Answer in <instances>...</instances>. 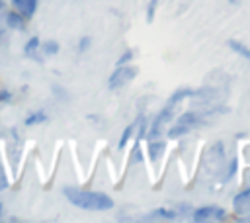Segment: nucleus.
<instances>
[{"label":"nucleus","instance_id":"nucleus-1","mask_svg":"<svg viewBox=\"0 0 250 223\" xmlns=\"http://www.w3.org/2000/svg\"><path fill=\"white\" fill-rule=\"evenodd\" d=\"M62 196L76 207L86 209V211H107L113 207V200L104 194V192H94V190H82L74 186H64Z\"/></svg>","mask_w":250,"mask_h":223},{"label":"nucleus","instance_id":"nucleus-2","mask_svg":"<svg viewBox=\"0 0 250 223\" xmlns=\"http://www.w3.org/2000/svg\"><path fill=\"white\" fill-rule=\"evenodd\" d=\"M176 121L172 123V127L168 129V137L170 139H178V137H182V135H186V133H189V131H193L195 127H199V125H203L205 121H203V113H199V112H186V113H182L180 117H174Z\"/></svg>","mask_w":250,"mask_h":223},{"label":"nucleus","instance_id":"nucleus-3","mask_svg":"<svg viewBox=\"0 0 250 223\" xmlns=\"http://www.w3.org/2000/svg\"><path fill=\"white\" fill-rule=\"evenodd\" d=\"M201 164H203L205 170L211 172L213 176H217V174L221 172V168H223V164H225V151H223V143H221V141L213 143V145L205 151Z\"/></svg>","mask_w":250,"mask_h":223},{"label":"nucleus","instance_id":"nucleus-4","mask_svg":"<svg viewBox=\"0 0 250 223\" xmlns=\"http://www.w3.org/2000/svg\"><path fill=\"white\" fill-rule=\"evenodd\" d=\"M137 67H131V65H119V67H115V70L109 74V78H107V86H109V90H119V88H123L125 84H129L135 76H137Z\"/></svg>","mask_w":250,"mask_h":223},{"label":"nucleus","instance_id":"nucleus-5","mask_svg":"<svg viewBox=\"0 0 250 223\" xmlns=\"http://www.w3.org/2000/svg\"><path fill=\"white\" fill-rule=\"evenodd\" d=\"M229 215L221 205H201L191 211V221L203 223V221H225Z\"/></svg>","mask_w":250,"mask_h":223},{"label":"nucleus","instance_id":"nucleus-6","mask_svg":"<svg viewBox=\"0 0 250 223\" xmlns=\"http://www.w3.org/2000/svg\"><path fill=\"white\" fill-rule=\"evenodd\" d=\"M232 209L238 215V219H246L250 217V188L240 190L234 198H232Z\"/></svg>","mask_w":250,"mask_h":223},{"label":"nucleus","instance_id":"nucleus-7","mask_svg":"<svg viewBox=\"0 0 250 223\" xmlns=\"http://www.w3.org/2000/svg\"><path fill=\"white\" fill-rule=\"evenodd\" d=\"M14 10H18L23 18H31L37 10V0H12Z\"/></svg>","mask_w":250,"mask_h":223},{"label":"nucleus","instance_id":"nucleus-8","mask_svg":"<svg viewBox=\"0 0 250 223\" xmlns=\"http://www.w3.org/2000/svg\"><path fill=\"white\" fill-rule=\"evenodd\" d=\"M143 219H145V221H154V219L172 221V219H178V211H174V209H168V207H158V209L150 211L148 215H145Z\"/></svg>","mask_w":250,"mask_h":223},{"label":"nucleus","instance_id":"nucleus-9","mask_svg":"<svg viewBox=\"0 0 250 223\" xmlns=\"http://www.w3.org/2000/svg\"><path fill=\"white\" fill-rule=\"evenodd\" d=\"M6 23H8V27L18 29V31H23V29H25V18H23L18 10L6 12Z\"/></svg>","mask_w":250,"mask_h":223},{"label":"nucleus","instance_id":"nucleus-10","mask_svg":"<svg viewBox=\"0 0 250 223\" xmlns=\"http://www.w3.org/2000/svg\"><path fill=\"white\" fill-rule=\"evenodd\" d=\"M166 151V143L160 139H148V158L152 162H156Z\"/></svg>","mask_w":250,"mask_h":223},{"label":"nucleus","instance_id":"nucleus-11","mask_svg":"<svg viewBox=\"0 0 250 223\" xmlns=\"http://www.w3.org/2000/svg\"><path fill=\"white\" fill-rule=\"evenodd\" d=\"M236 170H238V158H232V160L229 162V166H227V164H223L221 172L217 174V180H219L221 184H225V182H229V180L236 174Z\"/></svg>","mask_w":250,"mask_h":223},{"label":"nucleus","instance_id":"nucleus-12","mask_svg":"<svg viewBox=\"0 0 250 223\" xmlns=\"http://www.w3.org/2000/svg\"><path fill=\"white\" fill-rule=\"evenodd\" d=\"M43 121H47V113H45V110H37V112L29 113V115L23 119V125L31 127V125H37V123H43Z\"/></svg>","mask_w":250,"mask_h":223},{"label":"nucleus","instance_id":"nucleus-13","mask_svg":"<svg viewBox=\"0 0 250 223\" xmlns=\"http://www.w3.org/2000/svg\"><path fill=\"white\" fill-rule=\"evenodd\" d=\"M137 131V121H133V123H129L125 129H123V133H121V139H119V143H117V149L121 151V149H125V145H127V141L133 137V133Z\"/></svg>","mask_w":250,"mask_h":223},{"label":"nucleus","instance_id":"nucleus-14","mask_svg":"<svg viewBox=\"0 0 250 223\" xmlns=\"http://www.w3.org/2000/svg\"><path fill=\"white\" fill-rule=\"evenodd\" d=\"M39 37H31L27 43H25V47H23V53L27 55V57H33V59H39L37 57V51H39Z\"/></svg>","mask_w":250,"mask_h":223},{"label":"nucleus","instance_id":"nucleus-15","mask_svg":"<svg viewBox=\"0 0 250 223\" xmlns=\"http://www.w3.org/2000/svg\"><path fill=\"white\" fill-rule=\"evenodd\" d=\"M229 47H230L234 53H238L240 57H244V59L250 61V49H248L244 43H240V41H236V39H230V41H229Z\"/></svg>","mask_w":250,"mask_h":223},{"label":"nucleus","instance_id":"nucleus-16","mask_svg":"<svg viewBox=\"0 0 250 223\" xmlns=\"http://www.w3.org/2000/svg\"><path fill=\"white\" fill-rule=\"evenodd\" d=\"M41 51H43V55H57L59 53V43L53 41V39H47V41L41 43Z\"/></svg>","mask_w":250,"mask_h":223},{"label":"nucleus","instance_id":"nucleus-17","mask_svg":"<svg viewBox=\"0 0 250 223\" xmlns=\"http://www.w3.org/2000/svg\"><path fill=\"white\" fill-rule=\"evenodd\" d=\"M156 8H158V0H148V4H146V16H145V22L146 23H152L154 22Z\"/></svg>","mask_w":250,"mask_h":223},{"label":"nucleus","instance_id":"nucleus-18","mask_svg":"<svg viewBox=\"0 0 250 223\" xmlns=\"http://www.w3.org/2000/svg\"><path fill=\"white\" fill-rule=\"evenodd\" d=\"M133 55H135V51H131V49H129V51H125V53H123V55H121V57L117 59L115 67H119V65H125V63H129V61L133 59Z\"/></svg>","mask_w":250,"mask_h":223},{"label":"nucleus","instance_id":"nucleus-19","mask_svg":"<svg viewBox=\"0 0 250 223\" xmlns=\"http://www.w3.org/2000/svg\"><path fill=\"white\" fill-rule=\"evenodd\" d=\"M6 188H8V176H6L4 168L0 166V192H2V190H6Z\"/></svg>","mask_w":250,"mask_h":223},{"label":"nucleus","instance_id":"nucleus-20","mask_svg":"<svg viewBox=\"0 0 250 223\" xmlns=\"http://www.w3.org/2000/svg\"><path fill=\"white\" fill-rule=\"evenodd\" d=\"M12 98V94H10V90L8 88H0V104H4V102H8Z\"/></svg>","mask_w":250,"mask_h":223},{"label":"nucleus","instance_id":"nucleus-21","mask_svg":"<svg viewBox=\"0 0 250 223\" xmlns=\"http://www.w3.org/2000/svg\"><path fill=\"white\" fill-rule=\"evenodd\" d=\"M88 47H90V37H82L80 43H78V51L82 53V51H86Z\"/></svg>","mask_w":250,"mask_h":223},{"label":"nucleus","instance_id":"nucleus-22","mask_svg":"<svg viewBox=\"0 0 250 223\" xmlns=\"http://www.w3.org/2000/svg\"><path fill=\"white\" fill-rule=\"evenodd\" d=\"M227 2H230V4H232V6H236V4H240V2H242V0H227Z\"/></svg>","mask_w":250,"mask_h":223},{"label":"nucleus","instance_id":"nucleus-23","mask_svg":"<svg viewBox=\"0 0 250 223\" xmlns=\"http://www.w3.org/2000/svg\"><path fill=\"white\" fill-rule=\"evenodd\" d=\"M4 10V0H0V12Z\"/></svg>","mask_w":250,"mask_h":223},{"label":"nucleus","instance_id":"nucleus-24","mask_svg":"<svg viewBox=\"0 0 250 223\" xmlns=\"http://www.w3.org/2000/svg\"><path fill=\"white\" fill-rule=\"evenodd\" d=\"M2 35H4V29H2V27H0V39H2Z\"/></svg>","mask_w":250,"mask_h":223},{"label":"nucleus","instance_id":"nucleus-25","mask_svg":"<svg viewBox=\"0 0 250 223\" xmlns=\"http://www.w3.org/2000/svg\"><path fill=\"white\" fill-rule=\"evenodd\" d=\"M0 219H2V203H0Z\"/></svg>","mask_w":250,"mask_h":223},{"label":"nucleus","instance_id":"nucleus-26","mask_svg":"<svg viewBox=\"0 0 250 223\" xmlns=\"http://www.w3.org/2000/svg\"><path fill=\"white\" fill-rule=\"evenodd\" d=\"M248 180H250V172H248Z\"/></svg>","mask_w":250,"mask_h":223}]
</instances>
